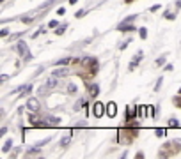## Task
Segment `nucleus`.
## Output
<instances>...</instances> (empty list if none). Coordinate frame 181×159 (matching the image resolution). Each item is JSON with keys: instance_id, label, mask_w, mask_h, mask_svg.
<instances>
[{"instance_id": "f257e3e1", "label": "nucleus", "mask_w": 181, "mask_h": 159, "mask_svg": "<svg viewBox=\"0 0 181 159\" xmlns=\"http://www.w3.org/2000/svg\"><path fill=\"white\" fill-rule=\"evenodd\" d=\"M135 18H137V14H132V16L124 18L123 21L117 25V30H121V32H133L135 30V27H133V21H135Z\"/></svg>"}, {"instance_id": "f03ea898", "label": "nucleus", "mask_w": 181, "mask_h": 159, "mask_svg": "<svg viewBox=\"0 0 181 159\" xmlns=\"http://www.w3.org/2000/svg\"><path fill=\"white\" fill-rule=\"evenodd\" d=\"M16 53H18V55H22V57H25V60H30V58H32V55H30V51H28L27 43H25V41H18Z\"/></svg>"}, {"instance_id": "7ed1b4c3", "label": "nucleus", "mask_w": 181, "mask_h": 159, "mask_svg": "<svg viewBox=\"0 0 181 159\" xmlns=\"http://www.w3.org/2000/svg\"><path fill=\"white\" fill-rule=\"evenodd\" d=\"M55 87H57V76H53V74H52V76H50L48 80L44 82V85H41L39 92L43 94V92H46V90H52V88H55Z\"/></svg>"}, {"instance_id": "20e7f679", "label": "nucleus", "mask_w": 181, "mask_h": 159, "mask_svg": "<svg viewBox=\"0 0 181 159\" xmlns=\"http://www.w3.org/2000/svg\"><path fill=\"white\" fill-rule=\"evenodd\" d=\"M105 108H107V104L99 103V101H96V103L93 104V115L96 117V119H99V117L105 113Z\"/></svg>"}, {"instance_id": "39448f33", "label": "nucleus", "mask_w": 181, "mask_h": 159, "mask_svg": "<svg viewBox=\"0 0 181 159\" xmlns=\"http://www.w3.org/2000/svg\"><path fill=\"white\" fill-rule=\"evenodd\" d=\"M50 142V138H46V140H43V142H39V143H36L32 148H28L27 150V156H32V154H38L41 148H43V145H46V143Z\"/></svg>"}, {"instance_id": "423d86ee", "label": "nucleus", "mask_w": 181, "mask_h": 159, "mask_svg": "<svg viewBox=\"0 0 181 159\" xmlns=\"http://www.w3.org/2000/svg\"><path fill=\"white\" fill-rule=\"evenodd\" d=\"M142 57H144V53H142V51H137V53H135V57L132 58V64L128 66V71H133V69H135V67L138 66V62L142 60Z\"/></svg>"}, {"instance_id": "0eeeda50", "label": "nucleus", "mask_w": 181, "mask_h": 159, "mask_svg": "<svg viewBox=\"0 0 181 159\" xmlns=\"http://www.w3.org/2000/svg\"><path fill=\"white\" fill-rule=\"evenodd\" d=\"M27 110H28V111H38V110H39V101H38L36 97L27 99Z\"/></svg>"}, {"instance_id": "6e6552de", "label": "nucleus", "mask_w": 181, "mask_h": 159, "mask_svg": "<svg viewBox=\"0 0 181 159\" xmlns=\"http://www.w3.org/2000/svg\"><path fill=\"white\" fill-rule=\"evenodd\" d=\"M107 115L112 117L114 119L115 115H117V104L114 103V101H110V103H107Z\"/></svg>"}, {"instance_id": "1a4fd4ad", "label": "nucleus", "mask_w": 181, "mask_h": 159, "mask_svg": "<svg viewBox=\"0 0 181 159\" xmlns=\"http://www.w3.org/2000/svg\"><path fill=\"white\" fill-rule=\"evenodd\" d=\"M52 74L57 76V78H66L68 74H69V69H68V67H59V69H55Z\"/></svg>"}, {"instance_id": "9d476101", "label": "nucleus", "mask_w": 181, "mask_h": 159, "mask_svg": "<svg viewBox=\"0 0 181 159\" xmlns=\"http://www.w3.org/2000/svg\"><path fill=\"white\" fill-rule=\"evenodd\" d=\"M71 138H73V133H66L64 136H62V140H60V147L66 148L69 143H71Z\"/></svg>"}, {"instance_id": "9b49d317", "label": "nucleus", "mask_w": 181, "mask_h": 159, "mask_svg": "<svg viewBox=\"0 0 181 159\" xmlns=\"http://www.w3.org/2000/svg\"><path fill=\"white\" fill-rule=\"evenodd\" d=\"M89 94L93 96V97H96L99 94V85H96V83H93V85H89Z\"/></svg>"}, {"instance_id": "f8f14e48", "label": "nucleus", "mask_w": 181, "mask_h": 159, "mask_svg": "<svg viewBox=\"0 0 181 159\" xmlns=\"http://www.w3.org/2000/svg\"><path fill=\"white\" fill-rule=\"evenodd\" d=\"M46 122H48V126H60V119H57V117H46Z\"/></svg>"}, {"instance_id": "ddd939ff", "label": "nucleus", "mask_w": 181, "mask_h": 159, "mask_svg": "<svg viewBox=\"0 0 181 159\" xmlns=\"http://www.w3.org/2000/svg\"><path fill=\"white\" fill-rule=\"evenodd\" d=\"M83 106L87 108V101H85V99H78V101H77V104H75V108H73V110H75V111H78V110H82Z\"/></svg>"}, {"instance_id": "4468645a", "label": "nucleus", "mask_w": 181, "mask_h": 159, "mask_svg": "<svg viewBox=\"0 0 181 159\" xmlns=\"http://www.w3.org/2000/svg\"><path fill=\"white\" fill-rule=\"evenodd\" d=\"M11 147H13V140H6V143H4L2 150H4V152H9V150H11Z\"/></svg>"}, {"instance_id": "2eb2a0df", "label": "nucleus", "mask_w": 181, "mask_h": 159, "mask_svg": "<svg viewBox=\"0 0 181 159\" xmlns=\"http://www.w3.org/2000/svg\"><path fill=\"white\" fill-rule=\"evenodd\" d=\"M77 85H75V83H69V85H68V92L69 94H77Z\"/></svg>"}, {"instance_id": "dca6fc26", "label": "nucleus", "mask_w": 181, "mask_h": 159, "mask_svg": "<svg viewBox=\"0 0 181 159\" xmlns=\"http://www.w3.org/2000/svg\"><path fill=\"white\" fill-rule=\"evenodd\" d=\"M178 126H179L178 119H174V117H172V119H169V127H178Z\"/></svg>"}, {"instance_id": "f3484780", "label": "nucleus", "mask_w": 181, "mask_h": 159, "mask_svg": "<svg viewBox=\"0 0 181 159\" xmlns=\"http://www.w3.org/2000/svg\"><path fill=\"white\" fill-rule=\"evenodd\" d=\"M68 28V25H60L59 28H57V30H55V34H57V35H62V34H64V30H66Z\"/></svg>"}, {"instance_id": "a211bd4d", "label": "nucleus", "mask_w": 181, "mask_h": 159, "mask_svg": "<svg viewBox=\"0 0 181 159\" xmlns=\"http://www.w3.org/2000/svg\"><path fill=\"white\" fill-rule=\"evenodd\" d=\"M144 111H146V108H144V106H137V113H138V119H144Z\"/></svg>"}, {"instance_id": "6ab92c4d", "label": "nucleus", "mask_w": 181, "mask_h": 159, "mask_svg": "<svg viewBox=\"0 0 181 159\" xmlns=\"http://www.w3.org/2000/svg\"><path fill=\"white\" fill-rule=\"evenodd\" d=\"M138 32H140V37H142V39L148 37V28H146V27H142L140 30H138Z\"/></svg>"}, {"instance_id": "aec40b11", "label": "nucleus", "mask_w": 181, "mask_h": 159, "mask_svg": "<svg viewBox=\"0 0 181 159\" xmlns=\"http://www.w3.org/2000/svg\"><path fill=\"white\" fill-rule=\"evenodd\" d=\"M162 66H165V57H160L156 60V67H162Z\"/></svg>"}, {"instance_id": "412c9836", "label": "nucleus", "mask_w": 181, "mask_h": 159, "mask_svg": "<svg viewBox=\"0 0 181 159\" xmlns=\"http://www.w3.org/2000/svg\"><path fill=\"white\" fill-rule=\"evenodd\" d=\"M162 82H163V78L160 76L158 82H156V85H154V90H160V87H162Z\"/></svg>"}, {"instance_id": "4be33fe9", "label": "nucleus", "mask_w": 181, "mask_h": 159, "mask_svg": "<svg viewBox=\"0 0 181 159\" xmlns=\"http://www.w3.org/2000/svg\"><path fill=\"white\" fill-rule=\"evenodd\" d=\"M154 134H156V136H163V134H165V129H162V127H158V129L154 131Z\"/></svg>"}, {"instance_id": "5701e85b", "label": "nucleus", "mask_w": 181, "mask_h": 159, "mask_svg": "<svg viewBox=\"0 0 181 159\" xmlns=\"http://www.w3.org/2000/svg\"><path fill=\"white\" fill-rule=\"evenodd\" d=\"M22 21H23V23H27V25H30V23H32L34 20H32V18H28V16H23V18H22Z\"/></svg>"}, {"instance_id": "b1692460", "label": "nucleus", "mask_w": 181, "mask_h": 159, "mask_svg": "<svg viewBox=\"0 0 181 159\" xmlns=\"http://www.w3.org/2000/svg\"><path fill=\"white\" fill-rule=\"evenodd\" d=\"M7 35H9V30H7V28H2V30H0V37H7Z\"/></svg>"}, {"instance_id": "393cba45", "label": "nucleus", "mask_w": 181, "mask_h": 159, "mask_svg": "<svg viewBox=\"0 0 181 159\" xmlns=\"http://www.w3.org/2000/svg\"><path fill=\"white\" fill-rule=\"evenodd\" d=\"M85 14H87V11H85V9H80V11L77 12V18H82V16H85Z\"/></svg>"}, {"instance_id": "a878e982", "label": "nucleus", "mask_w": 181, "mask_h": 159, "mask_svg": "<svg viewBox=\"0 0 181 159\" xmlns=\"http://www.w3.org/2000/svg\"><path fill=\"white\" fill-rule=\"evenodd\" d=\"M160 7H162L160 4H154V6L151 7V9H149V11H151V12H156V11H160Z\"/></svg>"}, {"instance_id": "bb28decb", "label": "nucleus", "mask_w": 181, "mask_h": 159, "mask_svg": "<svg viewBox=\"0 0 181 159\" xmlns=\"http://www.w3.org/2000/svg\"><path fill=\"white\" fill-rule=\"evenodd\" d=\"M130 43H132V39L128 37V41H124V43H121V49H124V48H126V46H128Z\"/></svg>"}, {"instance_id": "cd10ccee", "label": "nucleus", "mask_w": 181, "mask_h": 159, "mask_svg": "<svg viewBox=\"0 0 181 159\" xmlns=\"http://www.w3.org/2000/svg\"><path fill=\"white\" fill-rule=\"evenodd\" d=\"M44 32H46V30H44V28L41 27V28H39V30H38V32H36V34H32V37H38L39 34H44Z\"/></svg>"}, {"instance_id": "c85d7f7f", "label": "nucleus", "mask_w": 181, "mask_h": 159, "mask_svg": "<svg viewBox=\"0 0 181 159\" xmlns=\"http://www.w3.org/2000/svg\"><path fill=\"white\" fill-rule=\"evenodd\" d=\"M57 25H59V21H55V20H52V21L48 23V27H50V28H53V27H57Z\"/></svg>"}, {"instance_id": "c756f323", "label": "nucleus", "mask_w": 181, "mask_h": 159, "mask_svg": "<svg viewBox=\"0 0 181 159\" xmlns=\"http://www.w3.org/2000/svg\"><path fill=\"white\" fill-rule=\"evenodd\" d=\"M6 133H7V127H2V129H0V136H4Z\"/></svg>"}, {"instance_id": "7c9ffc66", "label": "nucleus", "mask_w": 181, "mask_h": 159, "mask_svg": "<svg viewBox=\"0 0 181 159\" xmlns=\"http://www.w3.org/2000/svg\"><path fill=\"white\" fill-rule=\"evenodd\" d=\"M172 69H174V67H172V64H167V66H165V71H172Z\"/></svg>"}, {"instance_id": "2f4dec72", "label": "nucleus", "mask_w": 181, "mask_h": 159, "mask_svg": "<svg viewBox=\"0 0 181 159\" xmlns=\"http://www.w3.org/2000/svg\"><path fill=\"white\" fill-rule=\"evenodd\" d=\"M176 9H181V0H176Z\"/></svg>"}, {"instance_id": "473e14b6", "label": "nucleus", "mask_w": 181, "mask_h": 159, "mask_svg": "<svg viewBox=\"0 0 181 159\" xmlns=\"http://www.w3.org/2000/svg\"><path fill=\"white\" fill-rule=\"evenodd\" d=\"M132 2H135V0H124V4H132Z\"/></svg>"}, {"instance_id": "72a5a7b5", "label": "nucleus", "mask_w": 181, "mask_h": 159, "mask_svg": "<svg viewBox=\"0 0 181 159\" xmlns=\"http://www.w3.org/2000/svg\"><path fill=\"white\" fill-rule=\"evenodd\" d=\"M78 0H69V4H77Z\"/></svg>"}, {"instance_id": "f704fd0d", "label": "nucleus", "mask_w": 181, "mask_h": 159, "mask_svg": "<svg viewBox=\"0 0 181 159\" xmlns=\"http://www.w3.org/2000/svg\"><path fill=\"white\" fill-rule=\"evenodd\" d=\"M179 94H181V87H179Z\"/></svg>"}]
</instances>
